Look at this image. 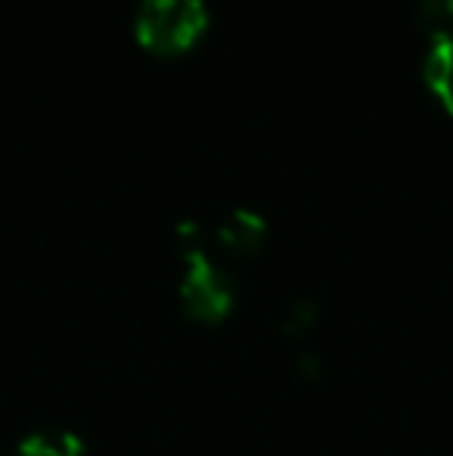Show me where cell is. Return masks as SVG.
<instances>
[{
	"mask_svg": "<svg viewBox=\"0 0 453 456\" xmlns=\"http://www.w3.org/2000/svg\"><path fill=\"white\" fill-rule=\"evenodd\" d=\"M208 25L206 0H140L133 35L152 53H181Z\"/></svg>",
	"mask_w": 453,
	"mask_h": 456,
	"instance_id": "2",
	"label": "cell"
},
{
	"mask_svg": "<svg viewBox=\"0 0 453 456\" xmlns=\"http://www.w3.org/2000/svg\"><path fill=\"white\" fill-rule=\"evenodd\" d=\"M417 25L432 37L453 35V0H417Z\"/></svg>",
	"mask_w": 453,
	"mask_h": 456,
	"instance_id": "6",
	"label": "cell"
},
{
	"mask_svg": "<svg viewBox=\"0 0 453 456\" xmlns=\"http://www.w3.org/2000/svg\"><path fill=\"white\" fill-rule=\"evenodd\" d=\"M314 320H317V307L311 305V301H298V305L292 307L289 320H286V332H289V336H304V332L314 326Z\"/></svg>",
	"mask_w": 453,
	"mask_h": 456,
	"instance_id": "7",
	"label": "cell"
},
{
	"mask_svg": "<svg viewBox=\"0 0 453 456\" xmlns=\"http://www.w3.org/2000/svg\"><path fill=\"white\" fill-rule=\"evenodd\" d=\"M423 78L438 94V100L453 112V35L432 37L429 50L423 56Z\"/></svg>",
	"mask_w": 453,
	"mask_h": 456,
	"instance_id": "4",
	"label": "cell"
},
{
	"mask_svg": "<svg viewBox=\"0 0 453 456\" xmlns=\"http://www.w3.org/2000/svg\"><path fill=\"white\" fill-rule=\"evenodd\" d=\"M267 240V224L258 211L248 208H233L224 217V224L218 227V242L227 248L236 258H246V255H255Z\"/></svg>",
	"mask_w": 453,
	"mask_h": 456,
	"instance_id": "3",
	"label": "cell"
},
{
	"mask_svg": "<svg viewBox=\"0 0 453 456\" xmlns=\"http://www.w3.org/2000/svg\"><path fill=\"white\" fill-rule=\"evenodd\" d=\"M177 240H181L183 258H187V273H183L181 282L183 314L206 326L221 323L233 311V301H236L233 280L202 252L199 230H196L193 221H183L177 227Z\"/></svg>",
	"mask_w": 453,
	"mask_h": 456,
	"instance_id": "1",
	"label": "cell"
},
{
	"mask_svg": "<svg viewBox=\"0 0 453 456\" xmlns=\"http://www.w3.org/2000/svg\"><path fill=\"white\" fill-rule=\"evenodd\" d=\"M16 456H85V441L66 428H41L19 441Z\"/></svg>",
	"mask_w": 453,
	"mask_h": 456,
	"instance_id": "5",
	"label": "cell"
}]
</instances>
